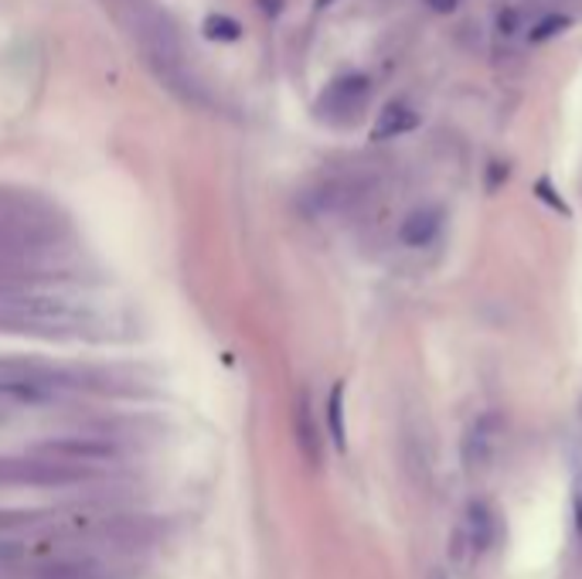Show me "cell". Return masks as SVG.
<instances>
[{
  "mask_svg": "<svg viewBox=\"0 0 582 579\" xmlns=\"http://www.w3.org/2000/svg\"><path fill=\"white\" fill-rule=\"evenodd\" d=\"M133 27H136V38H141L144 55L157 68V76L170 89H184L191 96L194 82L184 73V48H181L175 21H170L167 14H160L154 4H147V0H136L133 4Z\"/></svg>",
  "mask_w": 582,
  "mask_h": 579,
  "instance_id": "obj_1",
  "label": "cell"
},
{
  "mask_svg": "<svg viewBox=\"0 0 582 579\" xmlns=\"http://www.w3.org/2000/svg\"><path fill=\"white\" fill-rule=\"evenodd\" d=\"M45 454H58V457H72V460H113L116 447L107 439L96 436H65V439H52L42 447Z\"/></svg>",
  "mask_w": 582,
  "mask_h": 579,
  "instance_id": "obj_2",
  "label": "cell"
},
{
  "mask_svg": "<svg viewBox=\"0 0 582 579\" xmlns=\"http://www.w3.org/2000/svg\"><path fill=\"white\" fill-rule=\"evenodd\" d=\"M416 126H419V113L408 107V102L395 99V102H389V107L379 113V120H374L371 141H395V136L416 130Z\"/></svg>",
  "mask_w": 582,
  "mask_h": 579,
  "instance_id": "obj_3",
  "label": "cell"
},
{
  "mask_svg": "<svg viewBox=\"0 0 582 579\" xmlns=\"http://www.w3.org/2000/svg\"><path fill=\"white\" fill-rule=\"evenodd\" d=\"M368 96V79L365 76H348V79H337L327 96H324V107L327 110H337V113H351L358 110Z\"/></svg>",
  "mask_w": 582,
  "mask_h": 579,
  "instance_id": "obj_4",
  "label": "cell"
},
{
  "mask_svg": "<svg viewBox=\"0 0 582 579\" xmlns=\"http://www.w3.org/2000/svg\"><path fill=\"white\" fill-rule=\"evenodd\" d=\"M436 229H439V212L423 209V212H413V215L402 222L399 235H402L405 246H426V243H433Z\"/></svg>",
  "mask_w": 582,
  "mask_h": 579,
  "instance_id": "obj_5",
  "label": "cell"
},
{
  "mask_svg": "<svg viewBox=\"0 0 582 579\" xmlns=\"http://www.w3.org/2000/svg\"><path fill=\"white\" fill-rule=\"evenodd\" d=\"M296 436H300L303 454L311 457V460H321V433H317V423H314L311 399H306V392L296 402Z\"/></svg>",
  "mask_w": 582,
  "mask_h": 579,
  "instance_id": "obj_6",
  "label": "cell"
},
{
  "mask_svg": "<svg viewBox=\"0 0 582 579\" xmlns=\"http://www.w3.org/2000/svg\"><path fill=\"white\" fill-rule=\"evenodd\" d=\"M327 430H331V439L337 443V450L348 447V430H345V386H334L331 389V399H327Z\"/></svg>",
  "mask_w": 582,
  "mask_h": 579,
  "instance_id": "obj_7",
  "label": "cell"
},
{
  "mask_svg": "<svg viewBox=\"0 0 582 579\" xmlns=\"http://www.w3.org/2000/svg\"><path fill=\"white\" fill-rule=\"evenodd\" d=\"M238 34H243V24L228 14H212L204 21V38H212V42H235Z\"/></svg>",
  "mask_w": 582,
  "mask_h": 579,
  "instance_id": "obj_8",
  "label": "cell"
},
{
  "mask_svg": "<svg viewBox=\"0 0 582 579\" xmlns=\"http://www.w3.org/2000/svg\"><path fill=\"white\" fill-rule=\"evenodd\" d=\"M556 27H566V18H549L545 24H538L531 38H538V42H541V38H549V34H556Z\"/></svg>",
  "mask_w": 582,
  "mask_h": 579,
  "instance_id": "obj_9",
  "label": "cell"
},
{
  "mask_svg": "<svg viewBox=\"0 0 582 579\" xmlns=\"http://www.w3.org/2000/svg\"><path fill=\"white\" fill-rule=\"evenodd\" d=\"M426 4H429L436 14H450V11H457L460 0H426Z\"/></svg>",
  "mask_w": 582,
  "mask_h": 579,
  "instance_id": "obj_10",
  "label": "cell"
},
{
  "mask_svg": "<svg viewBox=\"0 0 582 579\" xmlns=\"http://www.w3.org/2000/svg\"><path fill=\"white\" fill-rule=\"evenodd\" d=\"M45 579H82V572H79L76 566H61V569H55V572L45 576Z\"/></svg>",
  "mask_w": 582,
  "mask_h": 579,
  "instance_id": "obj_11",
  "label": "cell"
},
{
  "mask_svg": "<svg viewBox=\"0 0 582 579\" xmlns=\"http://www.w3.org/2000/svg\"><path fill=\"white\" fill-rule=\"evenodd\" d=\"M433 579H443V576H439V572H436V576H433Z\"/></svg>",
  "mask_w": 582,
  "mask_h": 579,
  "instance_id": "obj_12",
  "label": "cell"
},
{
  "mask_svg": "<svg viewBox=\"0 0 582 579\" xmlns=\"http://www.w3.org/2000/svg\"><path fill=\"white\" fill-rule=\"evenodd\" d=\"M0 423H4V413H0Z\"/></svg>",
  "mask_w": 582,
  "mask_h": 579,
  "instance_id": "obj_13",
  "label": "cell"
}]
</instances>
